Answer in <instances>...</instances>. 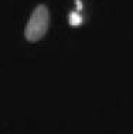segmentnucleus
<instances>
[{"instance_id":"1","label":"nucleus","mask_w":133,"mask_h":134,"mask_svg":"<svg viewBox=\"0 0 133 134\" xmlns=\"http://www.w3.org/2000/svg\"><path fill=\"white\" fill-rule=\"evenodd\" d=\"M50 27V12L45 4H38L33 10L30 19H28L26 28H24V37L30 42H37L44 38Z\"/></svg>"}]
</instances>
